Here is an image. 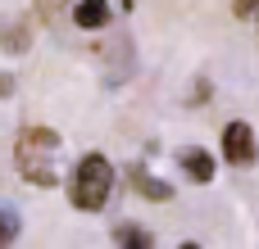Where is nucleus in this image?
Segmentation results:
<instances>
[{"label":"nucleus","instance_id":"obj_1","mask_svg":"<svg viewBox=\"0 0 259 249\" xmlns=\"http://www.w3.org/2000/svg\"><path fill=\"white\" fill-rule=\"evenodd\" d=\"M18 177L36 191H50L64 181V136L55 127H23L14 141Z\"/></svg>","mask_w":259,"mask_h":249},{"label":"nucleus","instance_id":"obj_2","mask_svg":"<svg viewBox=\"0 0 259 249\" xmlns=\"http://www.w3.org/2000/svg\"><path fill=\"white\" fill-rule=\"evenodd\" d=\"M132 5H137V0H36V14H41V23H50L55 32L91 36V32L114 27L123 14H132Z\"/></svg>","mask_w":259,"mask_h":249},{"label":"nucleus","instance_id":"obj_3","mask_svg":"<svg viewBox=\"0 0 259 249\" xmlns=\"http://www.w3.org/2000/svg\"><path fill=\"white\" fill-rule=\"evenodd\" d=\"M114 163L105 159V154H82L77 159V168H73V177H68V204L77 209V213H100L105 204H109V195H114Z\"/></svg>","mask_w":259,"mask_h":249},{"label":"nucleus","instance_id":"obj_4","mask_svg":"<svg viewBox=\"0 0 259 249\" xmlns=\"http://www.w3.org/2000/svg\"><path fill=\"white\" fill-rule=\"evenodd\" d=\"M223 159L232 163V168H255L259 159V141H255V127L250 122H228L223 127Z\"/></svg>","mask_w":259,"mask_h":249},{"label":"nucleus","instance_id":"obj_5","mask_svg":"<svg viewBox=\"0 0 259 249\" xmlns=\"http://www.w3.org/2000/svg\"><path fill=\"white\" fill-rule=\"evenodd\" d=\"M182 172H187L196 186H209V181H214V172H219V163H214V154H209V150L191 145V150H182Z\"/></svg>","mask_w":259,"mask_h":249},{"label":"nucleus","instance_id":"obj_6","mask_svg":"<svg viewBox=\"0 0 259 249\" xmlns=\"http://www.w3.org/2000/svg\"><path fill=\"white\" fill-rule=\"evenodd\" d=\"M132 186H137L146 200H155V204H168V200H173V186L159 181V177H150L146 168H132Z\"/></svg>","mask_w":259,"mask_h":249},{"label":"nucleus","instance_id":"obj_7","mask_svg":"<svg viewBox=\"0 0 259 249\" xmlns=\"http://www.w3.org/2000/svg\"><path fill=\"white\" fill-rule=\"evenodd\" d=\"M114 245H127V249H150V245H155V236H150L146 227H137V222H123V227H114Z\"/></svg>","mask_w":259,"mask_h":249},{"label":"nucleus","instance_id":"obj_8","mask_svg":"<svg viewBox=\"0 0 259 249\" xmlns=\"http://www.w3.org/2000/svg\"><path fill=\"white\" fill-rule=\"evenodd\" d=\"M14 240H18V213L0 209V245H14Z\"/></svg>","mask_w":259,"mask_h":249},{"label":"nucleus","instance_id":"obj_9","mask_svg":"<svg viewBox=\"0 0 259 249\" xmlns=\"http://www.w3.org/2000/svg\"><path fill=\"white\" fill-rule=\"evenodd\" d=\"M0 41H5V50H9V54H23V50H27V32H23V27H5V32H0Z\"/></svg>","mask_w":259,"mask_h":249},{"label":"nucleus","instance_id":"obj_10","mask_svg":"<svg viewBox=\"0 0 259 249\" xmlns=\"http://www.w3.org/2000/svg\"><path fill=\"white\" fill-rule=\"evenodd\" d=\"M232 14H237V18H246V23H250V18L259 23V0H232Z\"/></svg>","mask_w":259,"mask_h":249},{"label":"nucleus","instance_id":"obj_11","mask_svg":"<svg viewBox=\"0 0 259 249\" xmlns=\"http://www.w3.org/2000/svg\"><path fill=\"white\" fill-rule=\"evenodd\" d=\"M0 95H14V77H5V73H0Z\"/></svg>","mask_w":259,"mask_h":249}]
</instances>
